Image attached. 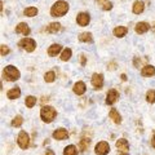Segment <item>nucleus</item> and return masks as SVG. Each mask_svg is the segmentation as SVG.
Listing matches in <instances>:
<instances>
[{
    "instance_id": "1",
    "label": "nucleus",
    "mask_w": 155,
    "mask_h": 155,
    "mask_svg": "<svg viewBox=\"0 0 155 155\" xmlns=\"http://www.w3.org/2000/svg\"><path fill=\"white\" fill-rule=\"evenodd\" d=\"M67 11H69V4L66 2H64V0H60V2L54 3L52 5L51 14L53 17H62L67 13Z\"/></svg>"
},
{
    "instance_id": "2",
    "label": "nucleus",
    "mask_w": 155,
    "mask_h": 155,
    "mask_svg": "<svg viewBox=\"0 0 155 155\" xmlns=\"http://www.w3.org/2000/svg\"><path fill=\"white\" fill-rule=\"evenodd\" d=\"M56 115H57V111L54 107H52V106H43L40 110V116H41L43 122H45V123L53 122Z\"/></svg>"
},
{
    "instance_id": "3",
    "label": "nucleus",
    "mask_w": 155,
    "mask_h": 155,
    "mask_svg": "<svg viewBox=\"0 0 155 155\" xmlns=\"http://www.w3.org/2000/svg\"><path fill=\"white\" fill-rule=\"evenodd\" d=\"M3 74H4V78H5L7 80H9V81H16V80L19 79V71L12 65L7 66L5 69H4Z\"/></svg>"
},
{
    "instance_id": "4",
    "label": "nucleus",
    "mask_w": 155,
    "mask_h": 155,
    "mask_svg": "<svg viewBox=\"0 0 155 155\" xmlns=\"http://www.w3.org/2000/svg\"><path fill=\"white\" fill-rule=\"evenodd\" d=\"M19 47H21L22 49L27 51V52H32L34 49H35V47H36V43L30 38H23L22 40L19 41Z\"/></svg>"
},
{
    "instance_id": "5",
    "label": "nucleus",
    "mask_w": 155,
    "mask_h": 155,
    "mask_svg": "<svg viewBox=\"0 0 155 155\" xmlns=\"http://www.w3.org/2000/svg\"><path fill=\"white\" fill-rule=\"evenodd\" d=\"M18 145L21 149H27L28 145H30V137H28V134L25 132V130H21L18 134Z\"/></svg>"
},
{
    "instance_id": "6",
    "label": "nucleus",
    "mask_w": 155,
    "mask_h": 155,
    "mask_svg": "<svg viewBox=\"0 0 155 155\" xmlns=\"http://www.w3.org/2000/svg\"><path fill=\"white\" fill-rule=\"evenodd\" d=\"M96 154L97 155H106V154H109L110 151V146H109V143L107 142H105V141H101L96 145Z\"/></svg>"
},
{
    "instance_id": "7",
    "label": "nucleus",
    "mask_w": 155,
    "mask_h": 155,
    "mask_svg": "<svg viewBox=\"0 0 155 155\" xmlns=\"http://www.w3.org/2000/svg\"><path fill=\"white\" fill-rule=\"evenodd\" d=\"M92 85L94 89H101L104 85V75L102 74H93L92 76Z\"/></svg>"
},
{
    "instance_id": "8",
    "label": "nucleus",
    "mask_w": 155,
    "mask_h": 155,
    "mask_svg": "<svg viewBox=\"0 0 155 155\" xmlns=\"http://www.w3.org/2000/svg\"><path fill=\"white\" fill-rule=\"evenodd\" d=\"M118 98H119L118 91H116V89H110L107 92V96H106V104H107V105H113V104H115L116 101H118Z\"/></svg>"
},
{
    "instance_id": "9",
    "label": "nucleus",
    "mask_w": 155,
    "mask_h": 155,
    "mask_svg": "<svg viewBox=\"0 0 155 155\" xmlns=\"http://www.w3.org/2000/svg\"><path fill=\"white\" fill-rule=\"evenodd\" d=\"M116 147L119 149V151L122 154H128V150H129V143L125 138H120L116 141Z\"/></svg>"
},
{
    "instance_id": "10",
    "label": "nucleus",
    "mask_w": 155,
    "mask_h": 155,
    "mask_svg": "<svg viewBox=\"0 0 155 155\" xmlns=\"http://www.w3.org/2000/svg\"><path fill=\"white\" fill-rule=\"evenodd\" d=\"M91 21V17L88 13H79L76 17V22L79 26H87Z\"/></svg>"
},
{
    "instance_id": "11",
    "label": "nucleus",
    "mask_w": 155,
    "mask_h": 155,
    "mask_svg": "<svg viewBox=\"0 0 155 155\" xmlns=\"http://www.w3.org/2000/svg\"><path fill=\"white\" fill-rule=\"evenodd\" d=\"M16 32L17 34H22V35H25V36H27L28 34H30V27H28L26 23H19V25L16 27Z\"/></svg>"
},
{
    "instance_id": "12",
    "label": "nucleus",
    "mask_w": 155,
    "mask_h": 155,
    "mask_svg": "<svg viewBox=\"0 0 155 155\" xmlns=\"http://www.w3.org/2000/svg\"><path fill=\"white\" fill-rule=\"evenodd\" d=\"M85 84L83 83V81H78V83L74 84V92L78 94V96H81L85 93Z\"/></svg>"
},
{
    "instance_id": "13",
    "label": "nucleus",
    "mask_w": 155,
    "mask_h": 155,
    "mask_svg": "<svg viewBox=\"0 0 155 155\" xmlns=\"http://www.w3.org/2000/svg\"><path fill=\"white\" fill-rule=\"evenodd\" d=\"M150 28V25L146 22H138L137 25H136V32L137 34H145L147 32Z\"/></svg>"
},
{
    "instance_id": "14",
    "label": "nucleus",
    "mask_w": 155,
    "mask_h": 155,
    "mask_svg": "<svg viewBox=\"0 0 155 155\" xmlns=\"http://www.w3.org/2000/svg\"><path fill=\"white\" fill-rule=\"evenodd\" d=\"M67 136H69V133H67V130L64 128H60V129H57L53 132V137L56 140H65Z\"/></svg>"
},
{
    "instance_id": "15",
    "label": "nucleus",
    "mask_w": 155,
    "mask_h": 155,
    "mask_svg": "<svg viewBox=\"0 0 155 155\" xmlns=\"http://www.w3.org/2000/svg\"><path fill=\"white\" fill-rule=\"evenodd\" d=\"M141 75L142 76H154L155 75V67L151 65H146L141 70Z\"/></svg>"
},
{
    "instance_id": "16",
    "label": "nucleus",
    "mask_w": 155,
    "mask_h": 155,
    "mask_svg": "<svg viewBox=\"0 0 155 155\" xmlns=\"http://www.w3.org/2000/svg\"><path fill=\"white\" fill-rule=\"evenodd\" d=\"M109 116H110L111 119H113V122H114V123H116V124H119L120 122H122V116H120V114H119L115 109H111V110H110Z\"/></svg>"
},
{
    "instance_id": "17",
    "label": "nucleus",
    "mask_w": 155,
    "mask_h": 155,
    "mask_svg": "<svg viewBox=\"0 0 155 155\" xmlns=\"http://www.w3.org/2000/svg\"><path fill=\"white\" fill-rule=\"evenodd\" d=\"M21 96V89L19 88H13V89H11V91H8V93H7V97L9 100H16V98H18V97Z\"/></svg>"
},
{
    "instance_id": "18",
    "label": "nucleus",
    "mask_w": 155,
    "mask_h": 155,
    "mask_svg": "<svg viewBox=\"0 0 155 155\" xmlns=\"http://www.w3.org/2000/svg\"><path fill=\"white\" fill-rule=\"evenodd\" d=\"M60 52H61V45L60 44H52L49 47V49H48V54H49L51 57H54Z\"/></svg>"
},
{
    "instance_id": "19",
    "label": "nucleus",
    "mask_w": 155,
    "mask_h": 155,
    "mask_svg": "<svg viewBox=\"0 0 155 155\" xmlns=\"http://www.w3.org/2000/svg\"><path fill=\"white\" fill-rule=\"evenodd\" d=\"M127 31H128L127 27H124V26H118V27L114 28V35L118 36V38H123L125 34H127Z\"/></svg>"
},
{
    "instance_id": "20",
    "label": "nucleus",
    "mask_w": 155,
    "mask_h": 155,
    "mask_svg": "<svg viewBox=\"0 0 155 155\" xmlns=\"http://www.w3.org/2000/svg\"><path fill=\"white\" fill-rule=\"evenodd\" d=\"M143 9H145L143 2H140V0L134 2V4H133V13L140 14V13H142V12H143Z\"/></svg>"
},
{
    "instance_id": "21",
    "label": "nucleus",
    "mask_w": 155,
    "mask_h": 155,
    "mask_svg": "<svg viewBox=\"0 0 155 155\" xmlns=\"http://www.w3.org/2000/svg\"><path fill=\"white\" fill-rule=\"evenodd\" d=\"M60 30H61V23H58V22H53L47 27V31L51 32V34H56Z\"/></svg>"
},
{
    "instance_id": "22",
    "label": "nucleus",
    "mask_w": 155,
    "mask_h": 155,
    "mask_svg": "<svg viewBox=\"0 0 155 155\" xmlns=\"http://www.w3.org/2000/svg\"><path fill=\"white\" fill-rule=\"evenodd\" d=\"M89 142H91L89 138H81V140H80V142H79V150H80L81 153H84L85 150L88 149Z\"/></svg>"
},
{
    "instance_id": "23",
    "label": "nucleus",
    "mask_w": 155,
    "mask_h": 155,
    "mask_svg": "<svg viewBox=\"0 0 155 155\" xmlns=\"http://www.w3.org/2000/svg\"><path fill=\"white\" fill-rule=\"evenodd\" d=\"M76 154H78V150L74 145H69L64 150V155H76Z\"/></svg>"
},
{
    "instance_id": "24",
    "label": "nucleus",
    "mask_w": 155,
    "mask_h": 155,
    "mask_svg": "<svg viewBox=\"0 0 155 155\" xmlns=\"http://www.w3.org/2000/svg\"><path fill=\"white\" fill-rule=\"evenodd\" d=\"M79 40L80 41H84V43H91L92 40H93V38H92V34L91 32H83V34H80Z\"/></svg>"
},
{
    "instance_id": "25",
    "label": "nucleus",
    "mask_w": 155,
    "mask_h": 155,
    "mask_svg": "<svg viewBox=\"0 0 155 155\" xmlns=\"http://www.w3.org/2000/svg\"><path fill=\"white\" fill-rule=\"evenodd\" d=\"M23 13H25V16H27V17H35L38 14V9L35 7H30V8H26Z\"/></svg>"
},
{
    "instance_id": "26",
    "label": "nucleus",
    "mask_w": 155,
    "mask_h": 155,
    "mask_svg": "<svg viewBox=\"0 0 155 155\" xmlns=\"http://www.w3.org/2000/svg\"><path fill=\"white\" fill-rule=\"evenodd\" d=\"M36 104V98L34 96H28V97H26V106L28 109H31V107H34V105Z\"/></svg>"
},
{
    "instance_id": "27",
    "label": "nucleus",
    "mask_w": 155,
    "mask_h": 155,
    "mask_svg": "<svg viewBox=\"0 0 155 155\" xmlns=\"http://www.w3.org/2000/svg\"><path fill=\"white\" fill-rule=\"evenodd\" d=\"M70 57H71V49L70 48H66V49L62 52V54H61V60L62 61H69Z\"/></svg>"
},
{
    "instance_id": "28",
    "label": "nucleus",
    "mask_w": 155,
    "mask_h": 155,
    "mask_svg": "<svg viewBox=\"0 0 155 155\" xmlns=\"http://www.w3.org/2000/svg\"><path fill=\"white\" fill-rule=\"evenodd\" d=\"M146 100H147V102H150V104H154L155 102V91H153V89L147 91Z\"/></svg>"
},
{
    "instance_id": "29",
    "label": "nucleus",
    "mask_w": 155,
    "mask_h": 155,
    "mask_svg": "<svg viewBox=\"0 0 155 155\" xmlns=\"http://www.w3.org/2000/svg\"><path fill=\"white\" fill-rule=\"evenodd\" d=\"M54 79H56V75H54L53 71L47 72V74L44 75V80L47 81V83H52V81H54Z\"/></svg>"
},
{
    "instance_id": "30",
    "label": "nucleus",
    "mask_w": 155,
    "mask_h": 155,
    "mask_svg": "<svg viewBox=\"0 0 155 155\" xmlns=\"http://www.w3.org/2000/svg\"><path fill=\"white\" fill-rule=\"evenodd\" d=\"M22 122H23V119H22V116H16L13 120H12V125L13 127H21V124H22Z\"/></svg>"
},
{
    "instance_id": "31",
    "label": "nucleus",
    "mask_w": 155,
    "mask_h": 155,
    "mask_svg": "<svg viewBox=\"0 0 155 155\" xmlns=\"http://www.w3.org/2000/svg\"><path fill=\"white\" fill-rule=\"evenodd\" d=\"M0 49H2V51H0L2 56H7L8 53H9V48L7 45H2V47H0Z\"/></svg>"
},
{
    "instance_id": "32",
    "label": "nucleus",
    "mask_w": 155,
    "mask_h": 155,
    "mask_svg": "<svg viewBox=\"0 0 155 155\" xmlns=\"http://www.w3.org/2000/svg\"><path fill=\"white\" fill-rule=\"evenodd\" d=\"M111 8H113V4L111 3H104V7H102L104 11H109V9H111Z\"/></svg>"
},
{
    "instance_id": "33",
    "label": "nucleus",
    "mask_w": 155,
    "mask_h": 155,
    "mask_svg": "<svg viewBox=\"0 0 155 155\" xmlns=\"http://www.w3.org/2000/svg\"><path fill=\"white\" fill-rule=\"evenodd\" d=\"M45 155H54V153L52 151V150H47V153H45Z\"/></svg>"
},
{
    "instance_id": "34",
    "label": "nucleus",
    "mask_w": 155,
    "mask_h": 155,
    "mask_svg": "<svg viewBox=\"0 0 155 155\" xmlns=\"http://www.w3.org/2000/svg\"><path fill=\"white\" fill-rule=\"evenodd\" d=\"M81 65H85V56H81Z\"/></svg>"
},
{
    "instance_id": "35",
    "label": "nucleus",
    "mask_w": 155,
    "mask_h": 155,
    "mask_svg": "<svg viewBox=\"0 0 155 155\" xmlns=\"http://www.w3.org/2000/svg\"><path fill=\"white\" fill-rule=\"evenodd\" d=\"M151 145H153V147L155 149V134H154V137H153V140H151Z\"/></svg>"
},
{
    "instance_id": "36",
    "label": "nucleus",
    "mask_w": 155,
    "mask_h": 155,
    "mask_svg": "<svg viewBox=\"0 0 155 155\" xmlns=\"http://www.w3.org/2000/svg\"><path fill=\"white\" fill-rule=\"evenodd\" d=\"M122 79H123V80H127V76H125V75L123 74V75H122Z\"/></svg>"
},
{
    "instance_id": "37",
    "label": "nucleus",
    "mask_w": 155,
    "mask_h": 155,
    "mask_svg": "<svg viewBox=\"0 0 155 155\" xmlns=\"http://www.w3.org/2000/svg\"><path fill=\"white\" fill-rule=\"evenodd\" d=\"M119 155H128V154H122V153H120V154H119Z\"/></svg>"
},
{
    "instance_id": "38",
    "label": "nucleus",
    "mask_w": 155,
    "mask_h": 155,
    "mask_svg": "<svg viewBox=\"0 0 155 155\" xmlns=\"http://www.w3.org/2000/svg\"><path fill=\"white\" fill-rule=\"evenodd\" d=\"M100 2H102V0H100Z\"/></svg>"
}]
</instances>
